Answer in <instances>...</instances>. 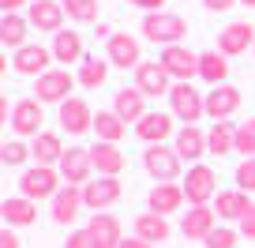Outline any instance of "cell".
<instances>
[{
    "label": "cell",
    "instance_id": "obj_1",
    "mask_svg": "<svg viewBox=\"0 0 255 248\" xmlns=\"http://www.w3.org/2000/svg\"><path fill=\"white\" fill-rule=\"evenodd\" d=\"M188 34V19L176 11H150L143 15V38L146 41H161V45H176Z\"/></svg>",
    "mask_w": 255,
    "mask_h": 248
},
{
    "label": "cell",
    "instance_id": "obj_2",
    "mask_svg": "<svg viewBox=\"0 0 255 248\" xmlns=\"http://www.w3.org/2000/svg\"><path fill=\"white\" fill-rule=\"evenodd\" d=\"M180 162H184V158L176 154V147H165V143H154V147H146V151H143V169H146L158 184L176 181V177L184 173Z\"/></svg>",
    "mask_w": 255,
    "mask_h": 248
},
{
    "label": "cell",
    "instance_id": "obj_3",
    "mask_svg": "<svg viewBox=\"0 0 255 248\" xmlns=\"http://www.w3.org/2000/svg\"><path fill=\"white\" fill-rule=\"evenodd\" d=\"M184 196H188V203L191 207H210L214 203V196H218V173L210 166H191L188 173H184Z\"/></svg>",
    "mask_w": 255,
    "mask_h": 248
},
{
    "label": "cell",
    "instance_id": "obj_4",
    "mask_svg": "<svg viewBox=\"0 0 255 248\" xmlns=\"http://www.w3.org/2000/svg\"><path fill=\"white\" fill-rule=\"evenodd\" d=\"M60 192V169L56 166H34L19 177V196L26 200H53Z\"/></svg>",
    "mask_w": 255,
    "mask_h": 248
},
{
    "label": "cell",
    "instance_id": "obj_5",
    "mask_svg": "<svg viewBox=\"0 0 255 248\" xmlns=\"http://www.w3.org/2000/svg\"><path fill=\"white\" fill-rule=\"evenodd\" d=\"M169 113L180 117L184 124H195L207 113V98H199V90L191 83H173V90H169Z\"/></svg>",
    "mask_w": 255,
    "mask_h": 248
},
{
    "label": "cell",
    "instance_id": "obj_6",
    "mask_svg": "<svg viewBox=\"0 0 255 248\" xmlns=\"http://www.w3.org/2000/svg\"><path fill=\"white\" fill-rule=\"evenodd\" d=\"M41 124H45V109H41L38 98H19V102L11 105V132H15L19 139L41 136Z\"/></svg>",
    "mask_w": 255,
    "mask_h": 248
},
{
    "label": "cell",
    "instance_id": "obj_7",
    "mask_svg": "<svg viewBox=\"0 0 255 248\" xmlns=\"http://www.w3.org/2000/svg\"><path fill=\"white\" fill-rule=\"evenodd\" d=\"M161 64L176 83H191V75H199V53H191L184 45H165L161 49Z\"/></svg>",
    "mask_w": 255,
    "mask_h": 248
},
{
    "label": "cell",
    "instance_id": "obj_8",
    "mask_svg": "<svg viewBox=\"0 0 255 248\" xmlns=\"http://www.w3.org/2000/svg\"><path fill=\"white\" fill-rule=\"evenodd\" d=\"M173 75L165 72V64H161V60H143V64L135 68V87L143 90L146 98H161L165 94L169 98V90H173Z\"/></svg>",
    "mask_w": 255,
    "mask_h": 248
},
{
    "label": "cell",
    "instance_id": "obj_9",
    "mask_svg": "<svg viewBox=\"0 0 255 248\" xmlns=\"http://www.w3.org/2000/svg\"><path fill=\"white\" fill-rule=\"evenodd\" d=\"M120 192H124V188H120L117 177H94V181L83 184V203H87V207L98 215V211L113 207V203L120 200Z\"/></svg>",
    "mask_w": 255,
    "mask_h": 248
},
{
    "label": "cell",
    "instance_id": "obj_10",
    "mask_svg": "<svg viewBox=\"0 0 255 248\" xmlns=\"http://www.w3.org/2000/svg\"><path fill=\"white\" fill-rule=\"evenodd\" d=\"M60 128L68 132V136H87V132H94V113H90V105L83 102V98L60 102Z\"/></svg>",
    "mask_w": 255,
    "mask_h": 248
},
{
    "label": "cell",
    "instance_id": "obj_11",
    "mask_svg": "<svg viewBox=\"0 0 255 248\" xmlns=\"http://www.w3.org/2000/svg\"><path fill=\"white\" fill-rule=\"evenodd\" d=\"M72 87H75V75L64 72V68H56V72L38 75L34 98H38V102H68V98H72Z\"/></svg>",
    "mask_w": 255,
    "mask_h": 248
},
{
    "label": "cell",
    "instance_id": "obj_12",
    "mask_svg": "<svg viewBox=\"0 0 255 248\" xmlns=\"http://www.w3.org/2000/svg\"><path fill=\"white\" fill-rule=\"evenodd\" d=\"M248 49H255V26L252 23H229L222 34H218V53H225V56H240V53H248Z\"/></svg>",
    "mask_w": 255,
    "mask_h": 248
},
{
    "label": "cell",
    "instance_id": "obj_13",
    "mask_svg": "<svg viewBox=\"0 0 255 248\" xmlns=\"http://www.w3.org/2000/svg\"><path fill=\"white\" fill-rule=\"evenodd\" d=\"M90 173H94V162H90V151H83V147H68L60 158V177L64 184H87Z\"/></svg>",
    "mask_w": 255,
    "mask_h": 248
},
{
    "label": "cell",
    "instance_id": "obj_14",
    "mask_svg": "<svg viewBox=\"0 0 255 248\" xmlns=\"http://www.w3.org/2000/svg\"><path fill=\"white\" fill-rule=\"evenodd\" d=\"M109 64L113 68H124V72H135L139 64H143V53H139V41L131 38V34H113L109 41Z\"/></svg>",
    "mask_w": 255,
    "mask_h": 248
},
{
    "label": "cell",
    "instance_id": "obj_15",
    "mask_svg": "<svg viewBox=\"0 0 255 248\" xmlns=\"http://www.w3.org/2000/svg\"><path fill=\"white\" fill-rule=\"evenodd\" d=\"M79 207H87V203H83V188L79 184H64L60 192L53 196V203H49V215H53V222L68 226V222H75Z\"/></svg>",
    "mask_w": 255,
    "mask_h": 248
},
{
    "label": "cell",
    "instance_id": "obj_16",
    "mask_svg": "<svg viewBox=\"0 0 255 248\" xmlns=\"http://www.w3.org/2000/svg\"><path fill=\"white\" fill-rule=\"evenodd\" d=\"M49 60H53V49H45V45H23V49H15V56H11V68H15L19 75H45L49 72Z\"/></svg>",
    "mask_w": 255,
    "mask_h": 248
},
{
    "label": "cell",
    "instance_id": "obj_17",
    "mask_svg": "<svg viewBox=\"0 0 255 248\" xmlns=\"http://www.w3.org/2000/svg\"><path fill=\"white\" fill-rule=\"evenodd\" d=\"M143 90L139 87H120L117 98H113V113H117L124 124H139V120L146 117V102H143Z\"/></svg>",
    "mask_w": 255,
    "mask_h": 248
},
{
    "label": "cell",
    "instance_id": "obj_18",
    "mask_svg": "<svg viewBox=\"0 0 255 248\" xmlns=\"http://www.w3.org/2000/svg\"><path fill=\"white\" fill-rule=\"evenodd\" d=\"M184 184L169 181V184H154V192L146 196V211H154V215H173V211L184 207Z\"/></svg>",
    "mask_w": 255,
    "mask_h": 248
},
{
    "label": "cell",
    "instance_id": "obj_19",
    "mask_svg": "<svg viewBox=\"0 0 255 248\" xmlns=\"http://www.w3.org/2000/svg\"><path fill=\"white\" fill-rule=\"evenodd\" d=\"M214 226H218L214 207H188V215H184V222H180V233L188 241H207Z\"/></svg>",
    "mask_w": 255,
    "mask_h": 248
},
{
    "label": "cell",
    "instance_id": "obj_20",
    "mask_svg": "<svg viewBox=\"0 0 255 248\" xmlns=\"http://www.w3.org/2000/svg\"><path fill=\"white\" fill-rule=\"evenodd\" d=\"M90 162H94L98 177H120L124 166H128V158L120 154L117 143H94V147H90Z\"/></svg>",
    "mask_w": 255,
    "mask_h": 248
},
{
    "label": "cell",
    "instance_id": "obj_21",
    "mask_svg": "<svg viewBox=\"0 0 255 248\" xmlns=\"http://www.w3.org/2000/svg\"><path fill=\"white\" fill-rule=\"evenodd\" d=\"M237 109H240V90H237V87H229V83H222V87H210V94H207V117L229 120Z\"/></svg>",
    "mask_w": 255,
    "mask_h": 248
},
{
    "label": "cell",
    "instance_id": "obj_22",
    "mask_svg": "<svg viewBox=\"0 0 255 248\" xmlns=\"http://www.w3.org/2000/svg\"><path fill=\"white\" fill-rule=\"evenodd\" d=\"M64 15H68V11H64L60 0H34V4H30V26H38V30L60 34Z\"/></svg>",
    "mask_w": 255,
    "mask_h": 248
},
{
    "label": "cell",
    "instance_id": "obj_23",
    "mask_svg": "<svg viewBox=\"0 0 255 248\" xmlns=\"http://www.w3.org/2000/svg\"><path fill=\"white\" fill-rule=\"evenodd\" d=\"M135 136L143 139L146 147L165 143V139L173 136V113H146V117L135 124Z\"/></svg>",
    "mask_w": 255,
    "mask_h": 248
},
{
    "label": "cell",
    "instance_id": "obj_24",
    "mask_svg": "<svg viewBox=\"0 0 255 248\" xmlns=\"http://www.w3.org/2000/svg\"><path fill=\"white\" fill-rule=\"evenodd\" d=\"M87 233L94 237L98 248H120V241H124V233H120V218L105 215V211H98V215L90 218Z\"/></svg>",
    "mask_w": 255,
    "mask_h": 248
},
{
    "label": "cell",
    "instance_id": "obj_25",
    "mask_svg": "<svg viewBox=\"0 0 255 248\" xmlns=\"http://www.w3.org/2000/svg\"><path fill=\"white\" fill-rule=\"evenodd\" d=\"M176 154H180L184 162H199L203 154H207V132L195 128V124H184V128L176 132Z\"/></svg>",
    "mask_w": 255,
    "mask_h": 248
},
{
    "label": "cell",
    "instance_id": "obj_26",
    "mask_svg": "<svg viewBox=\"0 0 255 248\" xmlns=\"http://www.w3.org/2000/svg\"><path fill=\"white\" fill-rule=\"evenodd\" d=\"M214 211H218V218H225V222H240V218L252 211V200H248V192H240V188L218 192L214 196Z\"/></svg>",
    "mask_w": 255,
    "mask_h": 248
},
{
    "label": "cell",
    "instance_id": "obj_27",
    "mask_svg": "<svg viewBox=\"0 0 255 248\" xmlns=\"http://www.w3.org/2000/svg\"><path fill=\"white\" fill-rule=\"evenodd\" d=\"M49 49H53V60H60V64H83V60H87V53H83V38L75 30H60Z\"/></svg>",
    "mask_w": 255,
    "mask_h": 248
},
{
    "label": "cell",
    "instance_id": "obj_28",
    "mask_svg": "<svg viewBox=\"0 0 255 248\" xmlns=\"http://www.w3.org/2000/svg\"><path fill=\"white\" fill-rule=\"evenodd\" d=\"M30 158L38 162V166H60L64 158V143L56 132H41V136H34L30 143Z\"/></svg>",
    "mask_w": 255,
    "mask_h": 248
},
{
    "label": "cell",
    "instance_id": "obj_29",
    "mask_svg": "<svg viewBox=\"0 0 255 248\" xmlns=\"http://www.w3.org/2000/svg\"><path fill=\"white\" fill-rule=\"evenodd\" d=\"M0 218L8 226H34L38 222V207H34V200H26V196H8L4 207H0Z\"/></svg>",
    "mask_w": 255,
    "mask_h": 248
},
{
    "label": "cell",
    "instance_id": "obj_30",
    "mask_svg": "<svg viewBox=\"0 0 255 248\" xmlns=\"http://www.w3.org/2000/svg\"><path fill=\"white\" fill-rule=\"evenodd\" d=\"M199 79H207L210 87H222V83L229 79V56L218 53V49L199 53Z\"/></svg>",
    "mask_w": 255,
    "mask_h": 248
},
{
    "label": "cell",
    "instance_id": "obj_31",
    "mask_svg": "<svg viewBox=\"0 0 255 248\" xmlns=\"http://www.w3.org/2000/svg\"><path fill=\"white\" fill-rule=\"evenodd\" d=\"M229 151H237V124L214 120V128L207 132V154L222 158V154H229Z\"/></svg>",
    "mask_w": 255,
    "mask_h": 248
},
{
    "label": "cell",
    "instance_id": "obj_32",
    "mask_svg": "<svg viewBox=\"0 0 255 248\" xmlns=\"http://www.w3.org/2000/svg\"><path fill=\"white\" fill-rule=\"evenodd\" d=\"M169 233H173V226L165 222V215H154V211H146V215L135 218V237L150 241V245H161V241H169Z\"/></svg>",
    "mask_w": 255,
    "mask_h": 248
},
{
    "label": "cell",
    "instance_id": "obj_33",
    "mask_svg": "<svg viewBox=\"0 0 255 248\" xmlns=\"http://www.w3.org/2000/svg\"><path fill=\"white\" fill-rule=\"evenodd\" d=\"M94 136L98 143H120V139L128 136V124L117 117V113H94Z\"/></svg>",
    "mask_w": 255,
    "mask_h": 248
},
{
    "label": "cell",
    "instance_id": "obj_34",
    "mask_svg": "<svg viewBox=\"0 0 255 248\" xmlns=\"http://www.w3.org/2000/svg\"><path fill=\"white\" fill-rule=\"evenodd\" d=\"M105 79H109V60H102V56H87V60L79 64V83L87 90H98Z\"/></svg>",
    "mask_w": 255,
    "mask_h": 248
},
{
    "label": "cell",
    "instance_id": "obj_35",
    "mask_svg": "<svg viewBox=\"0 0 255 248\" xmlns=\"http://www.w3.org/2000/svg\"><path fill=\"white\" fill-rule=\"evenodd\" d=\"M0 41L11 45V49L26 45V19L19 15V11H8V15H4V23H0Z\"/></svg>",
    "mask_w": 255,
    "mask_h": 248
},
{
    "label": "cell",
    "instance_id": "obj_36",
    "mask_svg": "<svg viewBox=\"0 0 255 248\" xmlns=\"http://www.w3.org/2000/svg\"><path fill=\"white\" fill-rule=\"evenodd\" d=\"M60 4L75 23H98V0H60Z\"/></svg>",
    "mask_w": 255,
    "mask_h": 248
},
{
    "label": "cell",
    "instance_id": "obj_37",
    "mask_svg": "<svg viewBox=\"0 0 255 248\" xmlns=\"http://www.w3.org/2000/svg\"><path fill=\"white\" fill-rule=\"evenodd\" d=\"M237 154L255 158V117H248L244 124H237Z\"/></svg>",
    "mask_w": 255,
    "mask_h": 248
},
{
    "label": "cell",
    "instance_id": "obj_38",
    "mask_svg": "<svg viewBox=\"0 0 255 248\" xmlns=\"http://www.w3.org/2000/svg\"><path fill=\"white\" fill-rule=\"evenodd\" d=\"M26 154H30V147H26L23 139H11V143L0 147V162H8V166H23Z\"/></svg>",
    "mask_w": 255,
    "mask_h": 248
},
{
    "label": "cell",
    "instance_id": "obj_39",
    "mask_svg": "<svg viewBox=\"0 0 255 248\" xmlns=\"http://www.w3.org/2000/svg\"><path fill=\"white\" fill-rule=\"evenodd\" d=\"M203 245H207V248H237V233H233L229 226H214Z\"/></svg>",
    "mask_w": 255,
    "mask_h": 248
},
{
    "label": "cell",
    "instance_id": "obj_40",
    "mask_svg": "<svg viewBox=\"0 0 255 248\" xmlns=\"http://www.w3.org/2000/svg\"><path fill=\"white\" fill-rule=\"evenodd\" d=\"M237 188H240V192H248V196L255 192V158H244L237 166Z\"/></svg>",
    "mask_w": 255,
    "mask_h": 248
},
{
    "label": "cell",
    "instance_id": "obj_41",
    "mask_svg": "<svg viewBox=\"0 0 255 248\" xmlns=\"http://www.w3.org/2000/svg\"><path fill=\"white\" fill-rule=\"evenodd\" d=\"M64 248H98V245H94V237H90L87 230H79V233H72V237L64 241Z\"/></svg>",
    "mask_w": 255,
    "mask_h": 248
},
{
    "label": "cell",
    "instance_id": "obj_42",
    "mask_svg": "<svg viewBox=\"0 0 255 248\" xmlns=\"http://www.w3.org/2000/svg\"><path fill=\"white\" fill-rule=\"evenodd\" d=\"M240 237L255 241V203H252V211H248V215L240 218Z\"/></svg>",
    "mask_w": 255,
    "mask_h": 248
},
{
    "label": "cell",
    "instance_id": "obj_43",
    "mask_svg": "<svg viewBox=\"0 0 255 248\" xmlns=\"http://www.w3.org/2000/svg\"><path fill=\"white\" fill-rule=\"evenodd\" d=\"M131 4H135V8H143L146 15H150V11H161V8H165V0H131Z\"/></svg>",
    "mask_w": 255,
    "mask_h": 248
},
{
    "label": "cell",
    "instance_id": "obj_44",
    "mask_svg": "<svg viewBox=\"0 0 255 248\" xmlns=\"http://www.w3.org/2000/svg\"><path fill=\"white\" fill-rule=\"evenodd\" d=\"M203 4H207V11H229L237 0H203Z\"/></svg>",
    "mask_w": 255,
    "mask_h": 248
},
{
    "label": "cell",
    "instance_id": "obj_45",
    "mask_svg": "<svg viewBox=\"0 0 255 248\" xmlns=\"http://www.w3.org/2000/svg\"><path fill=\"white\" fill-rule=\"evenodd\" d=\"M0 248H19V237L4 226V233H0Z\"/></svg>",
    "mask_w": 255,
    "mask_h": 248
},
{
    "label": "cell",
    "instance_id": "obj_46",
    "mask_svg": "<svg viewBox=\"0 0 255 248\" xmlns=\"http://www.w3.org/2000/svg\"><path fill=\"white\" fill-rule=\"evenodd\" d=\"M120 248H154L150 241H143V237H124L120 241Z\"/></svg>",
    "mask_w": 255,
    "mask_h": 248
},
{
    "label": "cell",
    "instance_id": "obj_47",
    "mask_svg": "<svg viewBox=\"0 0 255 248\" xmlns=\"http://www.w3.org/2000/svg\"><path fill=\"white\" fill-rule=\"evenodd\" d=\"M23 4H26V0H0V8H4V15H8V11H19Z\"/></svg>",
    "mask_w": 255,
    "mask_h": 248
},
{
    "label": "cell",
    "instance_id": "obj_48",
    "mask_svg": "<svg viewBox=\"0 0 255 248\" xmlns=\"http://www.w3.org/2000/svg\"><path fill=\"white\" fill-rule=\"evenodd\" d=\"M240 4H248V8H255V0H240Z\"/></svg>",
    "mask_w": 255,
    "mask_h": 248
}]
</instances>
